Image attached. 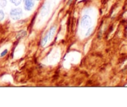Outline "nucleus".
<instances>
[{"label": "nucleus", "mask_w": 127, "mask_h": 107, "mask_svg": "<svg viewBox=\"0 0 127 107\" xmlns=\"http://www.w3.org/2000/svg\"><path fill=\"white\" fill-rule=\"evenodd\" d=\"M7 52H8V51H7V49L4 50V51H2V52L1 53V55H0V56H1V57H4V56H5L6 54H7Z\"/></svg>", "instance_id": "f8f14e48"}, {"label": "nucleus", "mask_w": 127, "mask_h": 107, "mask_svg": "<svg viewBox=\"0 0 127 107\" xmlns=\"http://www.w3.org/2000/svg\"><path fill=\"white\" fill-rule=\"evenodd\" d=\"M7 5V0H0V7H4Z\"/></svg>", "instance_id": "1a4fd4ad"}, {"label": "nucleus", "mask_w": 127, "mask_h": 107, "mask_svg": "<svg viewBox=\"0 0 127 107\" xmlns=\"http://www.w3.org/2000/svg\"><path fill=\"white\" fill-rule=\"evenodd\" d=\"M50 4L49 2H47L42 6V8L40 10V16L41 17H43L48 14L50 11Z\"/></svg>", "instance_id": "7ed1b4c3"}, {"label": "nucleus", "mask_w": 127, "mask_h": 107, "mask_svg": "<svg viewBox=\"0 0 127 107\" xmlns=\"http://www.w3.org/2000/svg\"><path fill=\"white\" fill-rule=\"evenodd\" d=\"M10 2L12 4H13L14 6H18L19 5L21 4L22 0H10Z\"/></svg>", "instance_id": "6e6552de"}, {"label": "nucleus", "mask_w": 127, "mask_h": 107, "mask_svg": "<svg viewBox=\"0 0 127 107\" xmlns=\"http://www.w3.org/2000/svg\"><path fill=\"white\" fill-rule=\"evenodd\" d=\"M48 41V33L45 35V36L43 37V38L42 39V41H41V45H42V47H44L45 46V45L47 44V42Z\"/></svg>", "instance_id": "0eeeda50"}, {"label": "nucleus", "mask_w": 127, "mask_h": 107, "mask_svg": "<svg viewBox=\"0 0 127 107\" xmlns=\"http://www.w3.org/2000/svg\"><path fill=\"white\" fill-rule=\"evenodd\" d=\"M23 15V11L20 7L13 8L10 11V16L11 19L14 21H17L22 17Z\"/></svg>", "instance_id": "f257e3e1"}, {"label": "nucleus", "mask_w": 127, "mask_h": 107, "mask_svg": "<svg viewBox=\"0 0 127 107\" xmlns=\"http://www.w3.org/2000/svg\"><path fill=\"white\" fill-rule=\"evenodd\" d=\"M56 30H57V26H53L50 27L49 31L48 32V41H52L53 39V36H54L55 34Z\"/></svg>", "instance_id": "39448f33"}, {"label": "nucleus", "mask_w": 127, "mask_h": 107, "mask_svg": "<svg viewBox=\"0 0 127 107\" xmlns=\"http://www.w3.org/2000/svg\"><path fill=\"white\" fill-rule=\"evenodd\" d=\"M93 27H89V28H88V31H87L86 34V36H89V35L91 34L92 33V31H93Z\"/></svg>", "instance_id": "9b49d317"}, {"label": "nucleus", "mask_w": 127, "mask_h": 107, "mask_svg": "<svg viewBox=\"0 0 127 107\" xmlns=\"http://www.w3.org/2000/svg\"><path fill=\"white\" fill-rule=\"evenodd\" d=\"M24 9L27 11H31L35 4L33 0H24Z\"/></svg>", "instance_id": "20e7f679"}, {"label": "nucleus", "mask_w": 127, "mask_h": 107, "mask_svg": "<svg viewBox=\"0 0 127 107\" xmlns=\"http://www.w3.org/2000/svg\"><path fill=\"white\" fill-rule=\"evenodd\" d=\"M4 16H5V14L4 11H2V9H0V22L2 21V20L4 19Z\"/></svg>", "instance_id": "9d476101"}, {"label": "nucleus", "mask_w": 127, "mask_h": 107, "mask_svg": "<svg viewBox=\"0 0 127 107\" xmlns=\"http://www.w3.org/2000/svg\"><path fill=\"white\" fill-rule=\"evenodd\" d=\"M35 1H40V0H35Z\"/></svg>", "instance_id": "ddd939ff"}, {"label": "nucleus", "mask_w": 127, "mask_h": 107, "mask_svg": "<svg viewBox=\"0 0 127 107\" xmlns=\"http://www.w3.org/2000/svg\"><path fill=\"white\" fill-rule=\"evenodd\" d=\"M81 26L84 29L89 28L92 24V19L89 15H84L81 19Z\"/></svg>", "instance_id": "f03ea898"}, {"label": "nucleus", "mask_w": 127, "mask_h": 107, "mask_svg": "<svg viewBox=\"0 0 127 107\" xmlns=\"http://www.w3.org/2000/svg\"><path fill=\"white\" fill-rule=\"evenodd\" d=\"M26 35H27V32L24 31V30H22V31L18 32L16 37H17V38L21 39V38H23V37H26Z\"/></svg>", "instance_id": "423d86ee"}]
</instances>
